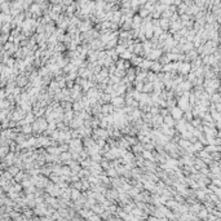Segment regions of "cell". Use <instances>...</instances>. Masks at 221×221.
I'll use <instances>...</instances> for the list:
<instances>
[{
	"instance_id": "cell-16",
	"label": "cell",
	"mask_w": 221,
	"mask_h": 221,
	"mask_svg": "<svg viewBox=\"0 0 221 221\" xmlns=\"http://www.w3.org/2000/svg\"><path fill=\"white\" fill-rule=\"evenodd\" d=\"M81 197V191L80 190H78V189H74L71 188V194H70V200H76L78 198H80Z\"/></svg>"
},
{
	"instance_id": "cell-18",
	"label": "cell",
	"mask_w": 221,
	"mask_h": 221,
	"mask_svg": "<svg viewBox=\"0 0 221 221\" xmlns=\"http://www.w3.org/2000/svg\"><path fill=\"white\" fill-rule=\"evenodd\" d=\"M154 91V85L151 81H146V83H143V87H142V92L145 93H151Z\"/></svg>"
},
{
	"instance_id": "cell-21",
	"label": "cell",
	"mask_w": 221,
	"mask_h": 221,
	"mask_svg": "<svg viewBox=\"0 0 221 221\" xmlns=\"http://www.w3.org/2000/svg\"><path fill=\"white\" fill-rule=\"evenodd\" d=\"M141 155H142L143 159H147V160H153V162H154L153 153H151V151H149V150H143L142 153H141ZM155 163H157V162H155Z\"/></svg>"
},
{
	"instance_id": "cell-26",
	"label": "cell",
	"mask_w": 221,
	"mask_h": 221,
	"mask_svg": "<svg viewBox=\"0 0 221 221\" xmlns=\"http://www.w3.org/2000/svg\"><path fill=\"white\" fill-rule=\"evenodd\" d=\"M209 157L212 158V160H220V151H212L209 153Z\"/></svg>"
},
{
	"instance_id": "cell-28",
	"label": "cell",
	"mask_w": 221,
	"mask_h": 221,
	"mask_svg": "<svg viewBox=\"0 0 221 221\" xmlns=\"http://www.w3.org/2000/svg\"><path fill=\"white\" fill-rule=\"evenodd\" d=\"M31 131H33V129H31V127H30V126H26V127H23V132H26V133H30Z\"/></svg>"
},
{
	"instance_id": "cell-4",
	"label": "cell",
	"mask_w": 221,
	"mask_h": 221,
	"mask_svg": "<svg viewBox=\"0 0 221 221\" xmlns=\"http://www.w3.org/2000/svg\"><path fill=\"white\" fill-rule=\"evenodd\" d=\"M163 124V116L162 115H153V118H151V123L150 126L151 128H155V129H158L159 127H160Z\"/></svg>"
},
{
	"instance_id": "cell-20",
	"label": "cell",
	"mask_w": 221,
	"mask_h": 221,
	"mask_svg": "<svg viewBox=\"0 0 221 221\" xmlns=\"http://www.w3.org/2000/svg\"><path fill=\"white\" fill-rule=\"evenodd\" d=\"M132 54H133V53H131L129 50H127V48H126V50H123L122 53H119V58H122V60H128V61H129V60H131V57H132Z\"/></svg>"
},
{
	"instance_id": "cell-8",
	"label": "cell",
	"mask_w": 221,
	"mask_h": 221,
	"mask_svg": "<svg viewBox=\"0 0 221 221\" xmlns=\"http://www.w3.org/2000/svg\"><path fill=\"white\" fill-rule=\"evenodd\" d=\"M142 184H143V189H145V190H147V191H150V193H155L157 185H155L154 181L147 180V181H145V182H142Z\"/></svg>"
},
{
	"instance_id": "cell-6",
	"label": "cell",
	"mask_w": 221,
	"mask_h": 221,
	"mask_svg": "<svg viewBox=\"0 0 221 221\" xmlns=\"http://www.w3.org/2000/svg\"><path fill=\"white\" fill-rule=\"evenodd\" d=\"M177 85H178V88L182 89L184 92H190V91L193 89V84L190 83L189 80H186V79H185V80H182L181 83H180V84H177Z\"/></svg>"
},
{
	"instance_id": "cell-24",
	"label": "cell",
	"mask_w": 221,
	"mask_h": 221,
	"mask_svg": "<svg viewBox=\"0 0 221 221\" xmlns=\"http://www.w3.org/2000/svg\"><path fill=\"white\" fill-rule=\"evenodd\" d=\"M70 186H71V188H74V189L80 190V191H81V188H83V186H81V181H80V180L74 181V182H70Z\"/></svg>"
},
{
	"instance_id": "cell-10",
	"label": "cell",
	"mask_w": 221,
	"mask_h": 221,
	"mask_svg": "<svg viewBox=\"0 0 221 221\" xmlns=\"http://www.w3.org/2000/svg\"><path fill=\"white\" fill-rule=\"evenodd\" d=\"M142 60H143V57L137 56V54H132V57H131L129 62H131V65H132V66H138V65L142 62Z\"/></svg>"
},
{
	"instance_id": "cell-27",
	"label": "cell",
	"mask_w": 221,
	"mask_h": 221,
	"mask_svg": "<svg viewBox=\"0 0 221 221\" xmlns=\"http://www.w3.org/2000/svg\"><path fill=\"white\" fill-rule=\"evenodd\" d=\"M58 149L62 153V151H67L69 150V145L67 143H61V145H58Z\"/></svg>"
},
{
	"instance_id": "cell-12",
	"label": "cell",
	"mask_w": 221,
	"mask_h": 221,
	"mask_svg": "<svg viewBox=\"0 0 221 221\" xmlns=\"http://www.w3.org/2000/svg\"><path fill=\"white\" fill-rule=\"evenodd\" d=\"M163 123H164L166 126H168V127H174V123H176V120H174L172 116L168 114V115L163 116Z\"/></svg>"
},
{
	"instance_id": "cell-25",
	"label": "cell",
	"mask_w": 221,
	"mask_h": 221,
	"mask_svg": "<svg viewBox=\"0 0 221 221\" xmlns=\"http://www.w3.org/2000/svg\"><path fill=\"white\" fill-rule=\"evenodd\" d=\"M142 146H143V150H149V151H153L154 150V143L151 142V141L142 143Z\"/></svg>"
},
{
	"instance_id": "cell-3",
	"label": "cell",
	"mask_w": 221,
	"mask_h": 221,
	"mask_svg": "<svg viewBox=\"0 0 221 221\" xmlns=\"http://www.w3.org/2000/svg\"><path fill=\"white\" fill-rule=\"evenodd\" d=\"M110 103L114 107H123L124 105H126V102H124V96H115L112 97Z\"/></svg>"
},
{
	"instance_id": "cell-22",
	"label": "cell",
	"mask_w": 221,
	"mask_h": 221,
	"mask_svg": "<svg viewBox=\"0 0 221 221\" xmlns=\"http://www.w3.org/2000/svg\"><path fill=\"white\" fill-rule=\"evenodd\" d=\"M190 143H191V142H190L189 140H184V138H180V140L177 141V145L180 146V147H184V149H185V147H188Z\"/></svg>"
},
{
	"instance_id": "cell-1",
	"label": "cell",
	"mask_w": 221,
	"mask_h": 221,
	"mask_svg": "<svg viewBox=\"0 0 221 221\" xmlns=\"http://www.w3.org/2000/svg\"><path fill=\"white\" fill-rule=\"evenodd\" d=\"M69 145V151H76V153H80L83 150V142H81V138H71L67 142Z\"/></svg>"
},
{
	"instance_id": "cell-15",
	"label": "cell",
	"mask_w": 221,
	"mask_h": 221,
	"mask_svg": "<svg viewBox=\"0 0 221 221\" xmlns=\"http://www.w3.org/2000/svg\"><path fill=\"white\" fill-rule=\"evenodd\" d=\"M150 71H153V72H160L162 71V65L159 64L158 61H153V64H151L150 66Z\"/></svg>"
},
{
	"instance_id": "cell-23",
	"label": "cell",
	"mask_w": 221,
	"mask_h": 221,
	"mask_svg": "<svg viewBox=\"0 0 221 221\" xmlns=\"http://www.w3.org/2000/svg\"><path fill=\"white\" fill-rule=\"evenodd\" d=\"M203 147H204V145H203L202 142L198 141V140H197L195 142H193V149H194V151H195V153H197V151H199V150H202Z\"/></svg>"
},
{
	"instance_id": "cell-2",
	"label": "cell",
	"mask_w": 221,
	"mask_h": 221,
	"mask_svg": "<svg viewBox=\"0 0 221 221\" xmlns=\"http://www.w3.org/2000/svg\"><path fill=\"white\" fill-rule=\"evenodd\" d=\"M168 110H169V115L172 116L174 120L181 119L182 115H184V111H182L181 109L177 106V105H176V106H173V107H171V109H168Z\"/></svg>"
},
{
	"instance_id": "cell-5",
	"label": "cell",
	"mask_w": 221,
	"mask_h": 221,
	"mask_svg": "<svg viewBox=\"0 0 221 221\" xmlns=\"http://www.w3.org/2000/svg\"><path fill=\"white\" fill-rule=\"evenodd\" d=\"M58 159H60V162H61V164H65L66 162H69V160H71V153L67 150V151H62V153H60V155H58Z\"/></svg>"
},
{
	"instance_id": "cell-17",
	"label": "cell",
	"mask_w": 221,
	"mask_h": 221,
	"mask_svg": "<svg viewBox=\"0 0 221 221\" xmlns=\"http://www.w3.org/2000/svg\"><path fill=\"white\" fill-rule=\"evenodd\" d=\"M47 153H49V154H54V155H60V149H58V146H54V145H49V146H47Z\"/></svg>"
},
{
	"instance_id": "cell-29",
	"label": "cell",
	"mask_w": 221,
	"mask_h": 221,
	"mask_svg": "<svg viewBox=\"0 0 221 221\" xmlns=\"http://www.w3.org/2000/svg\"><path fill=\"white\" fill-rule=\"evenodd\" d=\"M33 119H34V116L29 114V116H27V119H26V122H33Z\"/></svg>"
},
{
	"instance_id": "cell-14",
	"label": "cell",
	"mask_w": 221,
	"mask_h": 221,
	"mask_svg": "<svg viewBox=\"0 0 221 221\" xmlns=\"http://www.w3.org/2000/svg\"><path fill=\"white\" fill-rule=\"evenodd\" d=\"M105 174H106L107 177H118V172H116V169L114 168V167H109L107 169H105Z\"/></svg>"
},
{
	"instance_id": "cell-11",
	"label": "cell",
	"mask_w": 221,
	"mask_h": 221,
	"mask_svg": "<svg viewBox=\"0 0 221 221\" xmlns=\"http://www.w3.org/2000/svg\"><path fill=\"white\" fill-rule=\"evenodd\" d=\"M151 64H153V61H150V60H146V58H143L142 62L138 65V67L141 69V70H146V71H149L150 70V66Z\"/></svg>"
},
{
	"instance_id": "cell-9",
	"label": "cell",
	"mask_w": 221,
	"mask_h": 221,
	"mask_svg": "<svg viewBox=\"0 0 221 221\" xmlns=\"http://www.w3.org/2000/svg\"><path fill=\"white\" fill-rule=\"evenodd\" d=\"M131 151H132V153H133L135 155L141 154L142 151H143L142 143H141V142H137V143H135V145H132V146H131Z\"/></svg>"
},
{
	"instance_id": "cell-13",
	"label": "cell",
	"mask_w": 221,
	"mask_h": 221,
	"mask_svg": "<svg viewBox=\"0 0 221 221\" xmlns=\"http://www.w3.org/2000/svg\"><path fill=\"white\" fill-rule=\"evenodd\" d=\"M60 106L64 109V112H65V111L71 110V109H72V102H71V101H65V100H62V101H60Z\"/></svg>"
},
{
	"instance_id": "cell-7",
	"label": "cell",
	"mask_w": 221,
	"mask_h": 221,
	"mask_svg": "<svg viewBox=\"0 0 221 221\" xmlns=\"http://www.w3.org/2000/svg\"><path fill=\"white\" fill-rule=\"evenodd\" d=\"M114 111V106L107 102V103H102L101 105V112H102L103 115H107V114H111V112Z\"/></svg>"
},
{
	"instance_id": "cell-19",
	"label": "cell",
	"mask_w": 221,
	"mask_h": 221,
	"mask_svg": "<svg viewBox=\"0 0 221 221\" xmlns=\"http://www.w3.org/2000/svg\"><path fill=\"white\" fill-rule=\"evenodd\" d=\"M203 149L207 151V153H212V151H220L221 146L220 145H205Z\"/></svg>"
}]
</instances>
